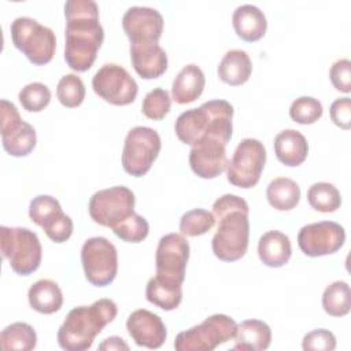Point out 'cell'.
Returning a JSON list of instances; mask_svg holds the SVG:
<instances>
[{"label": "cell", "instance_id": "6da1fadb", "mask_svg": "<svg viewBox=\"0 0 351 351\" xmlns=\"http://www.w3.org/2000/svg\"><path fill=\"white\" fill-rule=\"evenodd\" d=\"M64 60L74 71H86L96 60L104 40L99 7L93 0H69L64 4Z\"/></svg>", "mask_w": 351, "mask_h": 351}, {"label": "cell", "instance_id": "7a4b0ae2", "mask_svg": "<svg viewBox=\"0 0 351 351\" xmlns=\"http://www.w3.org/2000/svg\"><path fill=\"white\" fill-rule=\"evenodd\" d=\"M211 208L218 222L217 232L211 240L214 255L225 262L239 261L248 248V203L237 195L226 193L218 197Z\"/></svg>", "mask_w": 351, "mask_h": 351}, {"label": "cell", "instance_id": "3957f363", "mask_svg": "<svg viewBox=\"0 0 351 351\" xmlns=\"http://www.w3.org/2000/svg\"><path fill=\"white\" fill-rule=\"evenodd\" d=\"M233 106L222 99L204 101L197 108L181 112L174 130L180 141L193 145L206 138H214L228 144L232 137Z\"/></svg>", "mask_w": 351, "mask_h": 351}, {"label": "cell", "instance_id": "277c9868", "mask_svg": "<svg viewBox=\"0 0 351 351\" xmlns=\"http://www.w3.org/2000/svg\"><path fill=\"white\" fill-rule=\"evenodd\" d=\"M118 307L114 300L103 298L90 306H77L69 311L60 325L56 340L66 351H85L106 325L114 321Z\"/></svg>", "mask_w": 351, "mask_h": 351}, {"label": "cell", "instance_id": "5b68a950", "mask_svg": "<svg viewBox=\"0 0 351 351\" xmlns=\"http://www.w3.org/2000/svg\"><path fill=\"white\" fill-rule=\"evenodd\" d=\"M12 44L37 66L52 60L56 49L55 33L30 16H18L10 26Z\"/></svg>", "mask_w": 351, "mask_h": 351}, {"label": "cell", "instance_id": "8992f818", "mask_svg": "<svg viewBox=\"0 0 351 351\" xmlns=\"http://www.w3.org/2000/svg\"><path fill=\"white\" fill-rule=\"evenodd\" d=\"M3 258L19 276H29L40 267L43 248L37 234L27 228H0Z\"/></svg>", "mask_w": 351, "mask_h": 351}, {"label": "cell", "instance_id": "52a82bcc", "mask_svg": "<svg viewBox=\"0 0 351 351\" xmlns=\"http://www.w3.org/2000/svg\"><path fill=\"white\" fill-rule=\"evenodd\" d=\"M237 324L226 314H213L202 324L182 330L174 340L177 351H211L234 337Z\"/></svg>", "mask_w": 351, "mask_h": 351}, {"label": "cell", "instance_id": "ba28073f", "mask_svg": "<svg viewBox=\"0 0 351 351\" xmlns=\"http://www.w3.org/2000/svg\"><path fill=\"white\" fill-rule=\"evenodd\" d=\"M162 147L160 136L148 126L132 128L123 143L122 167L133 177L147 174L159 155Z\"/></svg>", "mask_w": 351, "mask_h": 351}, {"label": "cell", "instance_id": "9c48e42d", "mask_svg": "<svg viewBox=\"0 0 351 351\" xmlns=\"http://www.w3.org/2000/svg\"><path fill=\"white\" fill-rule=\"evenodd\" d=\"M266 163V148L263 143L248 137L239 143L232 159L226 166L228 181L239 188L248 189L259 182Z\"/></svg>", "mask_w": 351, "mask_h": 351}, {"label": "cell", "instance_id": "30bf717a", "mask_svg": "<svg viewBox=\"0 0 351 351\" xmlns=\"http://www.w3.org/2000/svg\"><path fill=\"white\" fill-rule=\"evenodd\" d=\"M81 263L86 280L95 287H106L114 281L118 271V252L106 237L88 239L81 248Z\"/></svg>", "mask_w": 351, "mask_h": 351}, {"label": "cell", "instance_id": "8fae6325", "mask_svg": "<svg viewBox=\"0 0 351 351\" xmlns=\"http://www.w3.org/2000/svg\"><path fill=\"white\" fill-rule=\"evenodd\" d=\"M134 193L123 185L100 189L89 199L90 218L107 228H114L134 213Z\"/></svg>", "mask_w": 351, "mask_h": 351}, {"label": "cell", "instance_id": "7c38bea8", "mask_svg": "<svg viewBox=\"0 0 351 351\" xmlns=\"http://www.w3.org/2000/svg\"><path fill=\"white\" fill-rule=\"evenodd\" d=\"M96 95L114 106H128L134 101L138 86L126 69L117 63L103 64L92 78Z\"/></svg>", "mask_w": 351, "mask_h": 351}, {"label": "cell", "instance_id": "4fadbf2b", "mask_svg": "<svg viewBox=\"0 0 351 351\" xmlns=\"http://www.w3.org/2000/svg\"><path fill=\"white\" fill-rule=\"evenodd\" d=\"M189 251V243L184 234L167 233L162 236L155 254V276L171 282L182 284L185 280Z\"/></svg>", "mask_w": 351, "mask_h": 351}, {"label": "cell", "instance_id": "5bb4252c", "mask_svg": "<svg viewBox=\"0 0 351 351\" xmlns=\"http://www.w3.org/2000/svg\"><path fill=\"white\" fill-rule=\"evenodd\" d=\"M346 241L344 228L335 221L304 225L298 233V244L307 256L317 258L337 252Z\"/></svg>", "mask_w": 351, "mask_h": 351}, {"label": "cell", "instance_id": "9a60e30c", "mask_svg": "<svg viewBox=\"0 0 351 351\" xmlns=\"http://www.w3.org/2000/svg\"><path fill=\"white\" fill-rule=\"evenodd\" d=\"M29 217L55 243H64L73 233L71 218L63 213L60 203L49 195L33 197L29 206Z\"/></svg>", "mask_w": 351, "mask_h": 351}, {"label": "cell", "instance_id": "2e32d148", "mask_svg": "<svg viewBox=\"0 0 351 351\" xmlns=\"http://www.w3.org/2000/svg\"><path fill=\"white\" fill-rule=\"evenodd\" d=\"M122 27L130 44L158 43L163 32V16L152 7L133 5L125 11Z\"/></svg>", "mask_w": 351, "mask_h": 351}, {"label": "cell", "instance_id": "e0dca14e", "mask_svg": "<svg viewBox=\"0 0 351 351\" xmlns=\"http://www.w3.org/2000/svg\"><path fill=\"white\" fill-rule=\"evenodd\" d=\"M226 144L206 138L191 145L189 166L192 171L200 178H215L226 170Z\"/></svg>", "mask_w": 351, "mask_h": 351}, {"label": "cell", "instance_id": "ac0fdd59", "mask_svg": "<svg viewBox=\"0 0 351 351\" xmlns=\"http://www.w3.org/2000/svg\"><path fill=\"white\" fill-rule=\"evenodd\" d=\"M126 329L138 347L159 348L163 346L167 332L162 318L145 308L134 310L126 321Z\"/></svg>", "mask_w": 351, "mask_h": 351}, {"label": "cell", "instance_id": "d6986e66", "mask_svg": "<svg viewBox=\"0 0 351 351\" xmlns=\"http://www.w3.org/2000/svg\"><path fill=\"white\" fill-rule=\"evenodd\" d=\"M130 60L136 73L144 80L158 78L167 69V55L158 43L130 44Z\"/></svg>", "mask_w": 351, "mask_h": 351}, {"label": "cell", "instance_id": "ffe728a7", "mask_svg": "<svg viewBox=\"0 0 351 351\" xmlns=\"http://www.w3.org/2000/svg\"><path fill=\"white\" fill-rule=\"evenodd\" d=\"M232 25L236 34L244 41H258L261 40L267 29V21L256 5L243 4L239 5L232 15Z\"/></svg>", "mask_w": 351, "mask_h": 351}, {"label": "cell", "instance_id": "44dd1931", "mask_svg": "<svg viewBox=\"0 0 351 351\" xmlns=\"http://www.w3.org/2000/svg\"><path fill=\"white\" fill-rule=\"evenodd\" d=\"M206 85V77L203 70L195 64L189 63L184 66L176 75L171 86L173 100L178 104H188L195 101L203 93Z\"/></svg>", "mask_w": 351, "mask_h": 351}, {"label": "cell", "instance_id": "7402d4cb", "mask_svg": "<svg viewBox=\"0 0 351 351\" xmlns=\"http://www.w3.org/2000/svg\"><path fill=\"white\" fill-rule=\"evenodd\" d=\"M274 152L277 159L289 167H295L302 165L308 154V143L306 137L295 130L285 129L281 130L274 137Z\"/></svg>", "mask_w": 351, "mask_h": 351}, {"label": "cell", "instance_id": "603a6c76", "mask_svg": "<svg viewBox=\"0 0 351 351\" xmlns=\"http://www.w3.org/2000/svg\"><path fill=\"white\" fill-rule=\"evenodd\" d=\"M258 255L263 265L269 267H282L292 255L289 237L280 230H269L259 237Z\"/></svg>", "mask_w": 351, "mask_h": 351}, {"label": "cell", "instance_id": "cb8c5ba5", "mask_svg": "<svg viewBox=\"0 0 351 351\" xmlns=\"http://www.w3.org/2000/svg\"><path fill=\"white\" fill-rule=\"evenodd\" d=\"M233 350L262 351L271 343V329L261 319H245L237 325Z\"/></svg>", "mask_w": 351, "mask_h": 351}, {"label": "cell", "instance_id": "d4e9b609", "mask_svg": "<svg viewBox=\"0 0 351 351\" xmlns=\"http://www.w3.org/2000/svg\"><path fill=\"white\" fill-rule=\"evenodd\" d=\"M217 73L222 82L239 86L248 81L252 73V63L244 49H229L221 59Z\"/></svg>", "mask_w": 351, "mask_h": 351}, {"label": "cell", "instance_id": "484cf974", "mask_svg": "<svg viewBox=\"0 0 351 351\" xmlns=\"http://www.w3.org/2000/svg\"><path fill=\"white\" fill-rule=\"evenodd\" d=\"M29 304L41 314H53L62 308L63 295L59 285L49 280H37L27 291Z\"/></svg>", "mask_w": 351, "mask_h": 351}, {"label": "cell", "instance_id": "4316f807", "mask_svg": "<svg viewBox=\"0 0 351 351\" xmlns=\"http://www.w3.org/2000/svg\"><path fill=\"white\" fill-rule=\"evenodd\" d=\"M145 298L149 303L165 311L176 310L182 300V284L171 282L154 276L147 282Z\"/></svg>", "mask_w": 351, "mask_h": 351}, {"label": "cell", "instance_id": "83f0119b", "mask_svg": "<svg viewBox=\"0 0 351 351\" xmlns=\"http://www.w3.org/2000/svg\"><path fill=\"white\" fill-rule=\"evenodd\" d=\"M266 197L273 208L289 211L295 208L300 200V186L288 177H277L269 182Z\"/></svg>", "mask_w": 351, "mask_h": 351}, {"label": "cell", "instance_id": "f1b7e54d", "mask_svg": "<svg viewBox=\"0 0 351 351\" xmlns=\"http://www.w3.org/2000/svg\"><path fill=\"white\" fill-rule=\"evenodd\" d=\"M37 143V136L34 128L22 121L16 128L7 133H1V144L5 152L11 156H26L29 155Z\"/></svg>", "mask_w": 351, "mask_h": 351}, {"label": "cell", "instance_id": "f546056e", "mask_svg": "<svg viewBox=\"0 0 351 351\" xmlns=\"http://www.w3.org/2000/svg\"><path fill=\"white\" fill-rule=\"evenodd\" d=\"M0 344L5 351H30L37 344V335L32 325L26 322H14L3 329Z\"/></svg>", "mask_w": 351, "mask_h": 351}, {"label": "cell", "instance_id": "4dcf8cb0", "mask_svg": "<svg viewBox=\"0 0 351 351\" xmlns=\"http://www.w3.org/2000/svg\"><path fill=\"white\" fill-rule=\"evenodd\" d=\"M322 307L332 317H344L351 310V292L346 281H335L322 293Z\"/></svg>", "mask_w": 351, "mask_h": 351}, {"label": "cell", "instance_id": "1f68e13d", "mask_svg": "<svg viewBox=\"0 0 351 351\" xmlns=\"http://www.w3.org/2000/svg\"><path fill=\"white\" fill-rule=\"evenodd\" d=\"M308 204L319 213H335L341 206V195L330 182H315L307 191Z\"/></svg>", "mask_w": 351, "mask_h": 351}, {"label": "cell", "instance_id": "d6a6232c", "mask_svg": "<svg viewBox=\"0 0 351 351\" xmlns=\"http://www.w3.org/2000/svg\"><path fill=\"white\" fill-rule=\"evenodd\" d=\"M215 225L213 213L204 208H193L186 211L180 219V232L188 237H196L207 233Z\"/></svg>", "mask_w": 351, "mask_h": 351}, {"label": "cell", "instance_id": "836d02e7", "mask_svg": "<svg viewBox=\"0 0 351 351\" xmlns=\"http://www.w3.org/2000/svg\"><path fill=\"white\" fill-rule=\"evenodd\" d=\"M56 96L62 106L74 108L81 106L85 99V85L77 74L63 75L56 86Z\"/></svg>", "mask_w": 351, "mask_h": 351}, {"label": "cell", "instance_id": "e575fe53", "mask_svg": "<svg viewBox=\"0 0 351 351\" xmlns=\"http://www.w3.org/2000/svg\"><path fill=\"white\" fill-rule=\"evenodd\" d=\"M324 114L321 101L311 96H300L295 99L289 107V117L300 125H311Z\"/></svg>", "mask_w": 351, "mask_h": 351}, {"label": "cell", "instance_id": "d590c367", "mask_svg": "<svg viewBox=\"0 0 351 351\" xmlns=\"http://www.w3.org/2000/svg\"><path fill=\"white\" fill-rule=\"evenodd\" d=\"M18 99L26 111L38 112L49 104L51 90L43 82H30L21 89Z\"/></svg>", "mask_w": 351, "mask_h": 351}, {"label": "cell", "instance_id": "8d00e7d4", "mask_svg": "<svg viewBox=\"0 0 351 351\" xmlns=\"http://www.w3.org/2000/svg\"><path fill=\"white\" fill-rule=\"evenodd\" d=\"M171 108V97L169 95V92L163 88H154L152 90H149L144 99H143V104H141V110L143 114L154 121H159L163 119Z\"/></svg>", "mask_w": 351, "mask_h": 351}, {"label": "cell", "instance_id": "74e56055", "mask_svg": "<svg viewBox=\"0 0 351 351\" xmlns=\"http://www.w3.org/2000/svg\"><path fill=\"white\" fill-rule=\"evenodd\" d=\"M117 237L128 243H140L149 233V225L144 217L133 213L129 218L112 228Z\"/></svg>", "mask_w": 351, "mask_h": 351}, {"label": "cell", "instance_id": "f35d334b", "mask_svg": "<svg viewBox=\"0 0 351 351\" xmlns=\"http://www.w3.org/2000/svg\"><path fill=\"white\" fill-rule=\"evenodd\" d=\"M302 347L306 351H333L336 348V337L328 329H314L304 335Z\"/></svg>", "mask_w": 351, "mask_h": 351}, {"label": "cell", "instance_id": "ab89813d", "mask_svg": "<svg viewBox=\"0 0 351 351\" xmlns=\"http://www.w3.org/2000/svg\"><path fill=\"white\" fill-rule=\"evenodd\" d=\"M329 78L336 90L343 93L351 92V62L350 59L336 60L329 71Z\"/></svg>", "mask_w": 351, "mask_h": 351}, {"label": "cell", "instance_id": "60d3db41", "mask_svg": "<svg viewBox=\"0 0 351 351\" xmlns=\"http://www.w3.org/2000/svg\"><path fill=\"white\" fill-rule=\"evenodd\" d=\"M330 119L339 128L348 130L351 128V101L348 96L336 99L329 108Z\"/></svg>", "mask_w": 351, "mask_h": 351}, {"label": "cell", "instance_id": "b9f144b4", "mask_svg": "<svg viewBox=\"0 0 351 351\" xmlns=\"http://www.w3.org/2000/svg\"><path fill=\"white\" fill-rule=\"evenodd\" d=\"M0 119H1V133H7L12 130L23 121L15 104L5 99L0 101Z\"/></svg>", "mask_w": 351, "mask_h": 351}, {"label": "cell", "instance_id": "7bdbcfd3", "mask_svg": "<svg viewBox=\"0 0 351 351\" xmlns=\"http://www.w3.org/2000/svg\"><path fill=\"white\" fill-rule=\"evenodd\" d=\"M99 350L101 351H117V350H129L128 343H125V340L119 336H111L104 339L100 344H99Z\"/></svg>", "mask_w": 351, "mask_h": 351}]
</instances>
